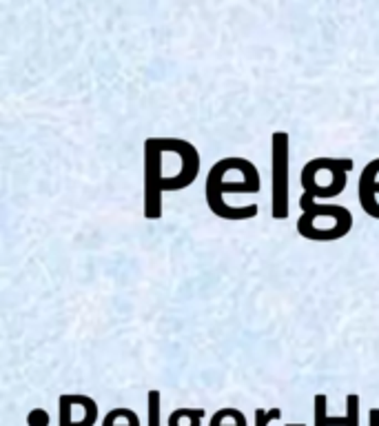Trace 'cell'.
Here are the masks:
<instances>
[{"label":"cell","mask_w":379,"mask_h":426,"mask_svg":"<svg viewBox=\"0 0 379 426\" xmlns=\"http://www.w3.org/2000/svg\"><path fill=\"white\" fill-rule=\"evenodd\" d=\"M160 142L166 151H173L182 158V171L175 178H164L162 189L164 191H182L186 187H191L195 182V178L199 173V153L195 151V147L186 140H175V138H160Z\"/></svg>","instance_id":"cell-4"},{"label":"cell","mask_w":379,"mask_h":426,"mask_svg":"<svg viewBox=\"0 0 379 426\" xmlns=\"http://www.w3.org/2000/svg\"><path fill=\"white\" fill-rule=\"evenodd\" d=\"M286 426H304V424H286Z\"/></svg>","instance_id":"cell-17"},{"label":"cell","mask_w":379,"mask_h":426,"mask_svg":"<svg viewBox=\"0 0 379 426\" xmlns=\"http://www.w3.org/2000/svg\"><path fill=\"white\" fill-rule=\"evenodd\" d=\"M72 402L80 404L85 409V418L80 420V422H74V426H94L96 420H98V404H96V400L87 398V395H72Z\"/></svg>","instance_id":"cell-7"},{"label":"cell","mask_w":379,"mask_h":426,"mask_svg":"<svg viewBox=\"0 0 379 426\" xmlns=\"http://www.w3.org/2000/svg\"><path fill=\"white\" fill-rule=\"evenodd\" d=\"M224 418H226V409H222V411H217V413H213V418H211V424H208V426H222ZM233 426H246V424H233Z\"/></svg>","instance_id":"cell-14"},{"label":"cell","mask_w":379,"mask_h":426,"mask_svg":"<svg viewBox=\"0 0 379 426\" xmlns=\"http://www.w3.org/2000/svg\"><path fill=\"white\" fill-rule=\"evenodd\" d=\"M118 415H120V409H113V411H109V413H107V418L102 420V426H116V420H118ZM129 426H136V424H129Z\"/></svg>","instance_id":"cell-15"},{"label":"cell","mask_w":379,"mask_h":426,"mask_svg":"<svg viewBox=\"0 0 379 426\" xmlns=\"http://www.w3.org/2000/svg\"><path fill=\"white\" fill-rule=\"evenodd\" d=\"M379 158L373 162H368L364 167L362 175H359V204L366 215L379 220V202H377V193H379Z\"/></svg>","instance_id":"cell-5"},{"label":"cell","mask_w":379,"mask_h":426,"mask_svg":"<svg viewBox=\"0 0 379 426\" xmlns=\"http://www.w3.org/2000/svg\"><path fill=\"white\" fill-rule=\"evenodd\" d=\"M273 158V202L271 215L275 220L288 217V134L275 131L271 136Z\"/></svg>","instance_id":"cell-3"},{"label":"cell","mask_w":379,"mask_h":426,"mask_svg":"<svg viewBox=\"0 0 379 426\" xmlns=\"http://www.w3.org/2000/svg\"><path fill=\"white\" fill-rule=\"evenodd\" d=\"M277 420H282V411L279 409H257L255 411V426H268L271 422H277Z\"/></svg>","instance_id":"cell-10"},{"label":"cell","mask_w":379,"mask_h":426,"mask_svg":"<svg viewBox=\"0 0 379 426\" xmlns=\"http://www.w3.org/2000/svg\"><path fill=\"white\" fill-rule=\"evenodd\" d=\"M149 426H160V391H149Z\"/></svg>","instance_id":"cell-9"},{"label":"cell","mask_w":379,"mask_h":426,"mask_svg":"<svg viewBox=\"0 0 379 426\" xmlns=\"http://www.w3.org/2000/svg\"><path fill=\"white\" fill-rule=\"evenodd\" d=\"M299 209H302V220L306 222H313L315 217H333L335 222H342V224H353V215L346 206H339V204H315V200L308 193H302L299 198Z\"/></svg>","instance_id":"cell-6"},{"label":"cell","mask_w":379,"mask_h":426,"mask_svg":"<svg viewBox=\"0 0 379 426\" xmlns=\"http://www.w3.org/2000/svg\"><path fill=\"white\" fill-rule=\"evenodd\" d=\"M368 418H371V426H379V409H371Z\"/></svg>","instance_id":"cell-16"},{"label":"cell","mask_w":379,"mask_h":426,"mask_svg":"<svg viewBox=\"0 0 379 426\" xmlns=\"http://www.w3.org/2000/svg\"><path fill=\"white\" fill-rule=\"evenodd\" d=\"M248 160L244 158H224L219 160L211 171L206 175V204L217 217H224V220H251L257 215V204L251 206H228L222 200V193H257L259 191V175H248L242 178L239 182H224V175L228 169H242Z\"/></svg>","instance_id":"cell-1"},{"label":"cell","mask_w":379,"mask_h":426,"mask_svg":"<svg viewBox=\"0 0 379 426\" xmlns=\"http://www.w3.org/2000/svg\"><path fill=\"white\" fill-rule=\"evenodd\" d=\"M162 142L160 138H149L144 142V217L158 220L162 217Z\"/></svg>","instance_id":"cell-2"},{"label":"cell","mask_w":379,"mask_h":426,"mask_svg":"<svg viewBox=\"0 0 379 426\" xmlns=\"http://www.w3.org/2000/svg\"><path fill=\"white\" fill-rule=\"evenodd\" d=\"M315 426H326V404H328V398L324 393H317L315 395Z\"/></svg>","instance_id":"cell-11"},{"label":"cell","mask_w":379,"mask_h":426,"mask_svg":"<svg viewBox=\"0 0 379 426\" xmlns=\"http://www.w3.org/2000/svg\"><path fill=\"white\" fill-rule=\"evenodd\" d=\"M27 422H29V426H49V415L45 411L36 409V411L29 413Z\"/></svg>","instance_id":"cell-13"},{"label":"cell","mask_w":379,"mask_h":426,"mask_svg":"<svg viewBox=\"0 0 379 426\" xmlns=\"http://www.w3.org/2000/svg\"><path fill=\"white\" fill-rule=\"evenodd\" d=\"M346 415L348 420H351V426H359V395L357 393H351L346 395Z\"/></svg>","instance_id":"cell-12"},{"label":"cell","mask_w":379,"mask_h":426,"mask_svg":"<svg viewBox=\"0 0 379 426\" xmlns=\"http://www.w3.org/2000/svg\"><path fill=\"white\" fill-rule=\"evenodd\" d=\"M58 406H60V426H74V420H72V395H60L58 400Z\"/></svg>","instance_id":"cell-8"}]
</instances>
